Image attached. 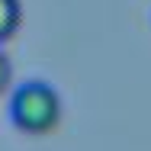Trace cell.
I'll return each mask as SVG.
<instances>
[{
  "label": "cell",
  "instance_id": "3",
  "mask_svg": "<svg viewBox=\"0 0 151 151\" xmlns=\"http://www.w3.org/2000/svg\"><path fill=\"white\" fill-rule=\"evenodd\" d=\"M10 81H13V64H10V55H6L3 45H0V93H6Z\"/></svg>",
  "mask_w": 151,
  "mask_h": 151
},
{
  "label": "cell",
  "instance_id": "2",
  "mask_svg": "<svg viewBox=\"0 0 151 151\" xmlns=\"http://www.w3.org/2000/svg\"><path fill=\"white\" fill-rule=\"evenodd\" d=\"M23 26V0H0V45H6Z\"/></svg>",
  "mask_w": 151,
  "mask_h": 151
},
{
  "label": "cell",
  "instance_id": "1",
  "mask_svg": "<svg viewBox=\"0 0 151 151\" xmlns=\"http://www.w3.org/2000/svg\"><path fill=\"white\" fill-rule=\"evenodd\" d=\"M61 93L45 81H26L10 96V119L26 135H52L61 125Z\"/></svg>",
  "mask_w": 151,
  "mask_h": 151
}]
</instances>
